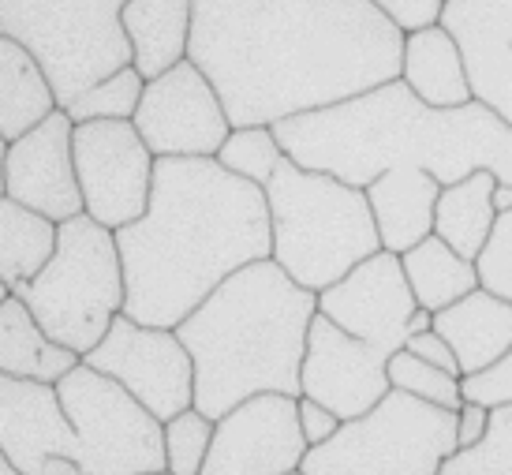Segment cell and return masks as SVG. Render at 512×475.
Listing matches in <instances>:
<instances>
[{"instance_id": "obj_31", "label": "cell", "mask_w": 512, "mask_h": 475, "mask_svg": "<svg viewBox=\"0 0 512 475\" xmlns=\"http://www.w3.org/2000/svg\"><path fill=\"white\" fill-rule=\"evenodd\" d=\"M389 386L412 393L419 401L438 404V408H449L456 412L464 404V389H460V375H449L434 363H427L423 356H415L408 348H397L389 356Z\"/></svg>"}, {"instance_id": "obj_19", "label": "cell", "mask_w": 512, "mask_h": 475, "mask_svg": "<svg viewBox=\"0 0 512 475\" xmlns=\"http://www.w3.org/2000/svg\"><path fill=\"white\" fill-rule=\"evenodd\" d=\"M441 180L415 161H397L367 184V202L374 210L378 240L385 251L404 255L415 244L434 236V210H438Z\"/></svg>"}, {"instance_id": "obj_15", "label": "cell", "mask_w": 512, "mask_h": 475, "mask_svg": "<svg viewBox=\"0 0 512 475\" xmlns=\"http://www.w3.org/2000/svg\"><path fill=\"white\" fill-rule=\"evenodd\" d=\"M389 389V352L352 337L326 315H314L299 371V397L326 404L341 419H356L367 416Z\"/></svg>"}, {"instance_id": "obj_2", "label": "cell", "mask_w": 512, "mask_h": 475, "mask_svg": "<svg viewBox=\"0 0 512 475\" xmlns=\"http://www.w3.org/2000/svg\"><path fill=\"white\" fill-rule=\"evenodd\" d=\"M124 262V315L176 330L221 281L270 259L266 188L217 158H157L150 206L116 229Z\"/></svg>"}, {"instance_id": "obj_42", "label": "cell", "mask_w": 512, "mask_h": 475, "mask_svg": "<svg viewBox=\"0 0 512 475\" xmlns=\"http://www.w3.org/2000/svg\"><path fill=\"white\" fill-rule=\"evenodd\" d=\"M8 139H4V135H0V195H4V165H8Z\"/></svg>"}, {"instance_id": "obj_7", "label": "cell", "mask_w": 512, "mask_h": 475, "mask_svg": "<svg viewBox=\"0 0 512 475\" xmlns=\"http://www.w3.org/2000/svg\"><path fill=\"white\" fill-rule=\"evenodd\" d=\"M128 0H0V27L45 68L64 109L98 79L131 64Z\"/></svg>"}, {"instance_id": "obj_18", "label": "cell", "mask_w": 512, "mask_h": 475, "mask_svg": "<svg viewBox=\"0 0 512 475\" xmlns=\"http://www.w3.org/2000/svg\"><path fill=\"white\" fill-rule=\"evenodd\" d=\"M441 27L464 53L475 101L512 124V0H445Z\"/></svg>"}, {"instance_id": "obj_3", "label": "cell", "mask_w": 512, "mask_h": 475, "mask_svg": "<svg viewBox=\"0 0 512 475\" xmlns=\"http://www.w3.org/2000/svg\"><path fill=\"white\" fill-rule=\"evenodd\" d=\"M285 154L303 169H318L356 188L374 176L415 161L445 184L475 169L512 184V124L490 113L483 101L460 109H427L400 79L326 109L288 116L273 124Z\"/></svg>"}, {"instance_id": "obj_27", "label": "cell", "mask_w": 512, "mask_h": 475, "mask_svg": "<svg viewBox=\"0 0 512 475\" xmlns=\"http://www.w3.org/2000/svg\"><path fill=\"white\" fill-rule=\"evenodd\" d=\"M57 221L30 210L23 202L0 195V277L8 288H19L23 281L38 277L45 262L57 251Z\"/></svg>"}, {"instance_id": "obj_36", "label": "cell", "mask_w": 512, "mask_h": 475, "mask_svg": "<svg viewBox=\"0 0 512 475\" xmlns=\"http://www.w3.org/2000/svg\"><path fill=\"white\" fill-rule=\"evenodd\" d=\"M344 419L333 412V408H326V404L311 401V397H299V431H303V438H307V446H322V442H329L333 434L341 431Z\"/></svg>"}, {"instance_id": "obj_41", "label": "cell", "mask_w": 512, "mask_h": 475, "mask_svg": "<svg viewBox=\"0 0 512 475\" xmlns=\"http://www.w3.org/2000/svg\"><path fill=\"white\" fill-rule=\"evenodd\" d=\"M494 210H498V217L512 210V184H505V180L494 184Z\"/></svg>"}, {"instance_id": "obj_33", "label": "cell", "mask_w": 512, "mask_h": 475, "mask_svg": "<svg viewBox=\"0 0 512 475\" xmlns=\"http://www.w3.org/2000/svg\"><path fill=\"white\" fill-rule=\"evenodd\" d=\"M475 270H479V285L512 303V210L498 217L494 236L486 240L483 255L475 259Z\"/></svg>"}, {"instance_id": "obj_23", "label": "cell", "mask_w": 512, "mask_h": 475, "mask_svg": "<svg viewBox=\"0 0 512 475\" xmlns=\"http://www.w3.org/2000/svg\"><path fill=\"white\" fill-rule=\"evenodd\" d=\"M79 360H83L79 352L57 345L42 330V322L15 292L0 303V371L4 375L38 378V382L57 386Z\"/></svg>"}, {"instance_id": "obj_1", "label": "cell", "mask_w": 512, "mask_h": 475, "mask_svg": "<svg viewBox=\"0 0 512 475\" xmlns=\"http://www.w3.org/2000/svg\"><path fill=\"white\" fill-rule=\"evenodd\" d=\"M404 30L370 0H195L191 49L232 128L277 124L400 79Z\"/></svg>"}, {"instance_id": "obj_44", "label": "cell", "mask_w": 512, "mask_h": 475, "mask_svg": "<svg viewBox=\"0 0 512 475\" xmlns=\"http://www.w3.org/2000/svg\"><path fill=\"white\" fill-rule=\"evenodd\" d=\"M8 296H12V288H8V281H4V277H0V303L8 300Z\"/></svg>"}, {"instance_id": "obj_37", "label": "cell", "mask_w": 512, "mask_h": 475, "mask_svg": "<svg viewBox=\"0 0 512 475\" xmlns=\"http://www.w3.org/2000/svg\"><path fill=\"white\" fill-rule=\"evenodd\" d=\"M408 352H415V356H423L427 363H434V367H441V371H449V375H460V363H456V352L449 348V341L441 337L438 330H427V333H412L408 337ZM464 378V375H460Z\"/></svg>"}, {"instance_id": "obj_47", "label": "cell", "mask_w": 512, "mask_h": 475, "mask_svg": "<svg viewBox=\"0 0 512 475\" xmlns=\"http://www.w3.org/2000/svg\"><path fill=\"white\" fill-rule=\"evenodd\" d=\"M0 38H4V27H0Z\"/></svg>"}, {"instance_id": "obj_46", "label": "cell", "mask_w": 512, "mask_h": 475, "mask_svg": "<svg viewBox=\"0 0 512 475\" xmlns=\"http://www.w3.org/2000/svg\"><path fill=\"white\" fill-rule=\"evenodd\" d=\"M288 475H303V472H288Z\"/></svg>"}, {"instance_id": "obj_8", "label": "cell", "mask_w": 512, "mask_h": 475, "mask_svg": "<svg viewBox=\"0 0 512 475\" xmlns=\"http://www.w3.org/2000/svg\"><path fill=\"white\" fill-rule=\"evenodd\" d=\"M456 449V412L389 389L367 416L344 419L341 431L311 446L303 475H438Z\"/></svg>"}, {"instance_id": "obj_29", "label": "cell", "mask_w": 512, "mask_h": 475, "mask_svg": "<svg viewBox=\"0 0 512 475\" xmlns=\"http://www.w3.org/2000/svg\"><path fill=\"white\" fill-rule=\"evenodd\" d=\"M143 90L146 79L135 64H128V68L98 79L94 87H86L79 98L64 105V113L72 116L75 124H83V120H131L139 101H143Z\"/></svg>"}, {"instance_id": "obj_20", "label": "cell", "mask_w": 512, "mask_h": 475, "mask_svg": "<svg viewBox=\"0 0 512 475\" xmlns=\"http://www.w3.org/2000/svg\"><path fill=\"white\" fill-rule=\"evenodd\" d=\"M434 330L456 352L460 375H479L486 367L505 360L512 348V303L490 288H475L464 300L449 303L434 315Z\"/></svg>"}, {"instance_id": "obj_43", "label": "cell", "mask_w": 512, "mask_h": 475, "mask_svg": "<svg viewBox=\"0 0 512 475\" xmlns=\"http://www.w3.org/2000/svg\"><path fill=\"white\" fill-rule=\"evenodd\" d=\"M0 475H23V472H19V468H15V464L8 461L4 453H0Z\"/></svg>"}, {"instance_id": "obj_13", "label": "cell", "mask_w": 512, "mask_h": 475, "mask_svg": "<svg viewBox=\"0 0 512 475\" xmlns=\"http://www.w3.org/2000/svg\"><path fill=\"white\" fill-rule=\"evenodd\" d=\"M299 431V397L255 393L217 419L199 475H288L307 457Z\"/></svg>"}, {"instance_id": "obj_21", "label": "cell", "mask_w": 512, "mask_h": 475, "mask_svg": "<svg viewBox=\"0 0 512 475\" xmlns=\"http://www.w3.org/2000/svg\"><path fill=\"white\" fill-rule=\"evenodd\" d=\"M400 83L412 90L427 109H460V105L475 101L464 53L441 23L404 34Z\"/></svg>"}, {"instance_id": "obj_6", "label": "cell", "mask_w": 512, "mask_h": 475, "mask_svg": "<svg viewBox=\"0 0 512 475\" xmlns=\"http://www.w3.org/2000/svg\"><path fill=\"white\" fill-rule=\"evenodd\" d=\"M42 330L57 345L86 356L109 333L116 315H124L128 285L116 232L90 214L68 217L57 229V251L38 277L15 288Z\"/></svg>"}, {"instance_id": "obj_11", "label": "cell", "mask_w": 512, "mask_h": 475, "mask_svg": "<svg viewBox=\"0 0 512 475\" xmlns=\"http://www.w3.org/2000/svg\"><path fill=\"white\" fill-rule=\"evenodd\" d=\"M83 363L116 378L161 423L195 408V360L176 330L116 315L109 333L86 352Z\"/></svg>"}, {"instance_id": "obj_5", "label": "cell", "mask_w": 512, "mask_h": 475, "mask_svg": "<svg viewBox=\"0 0 512 475\" xmlns=\"http://www.w3.org/2000/svg\"><path fill=\"white\" fill-rule=\"evenodd\" d=\"M266 202L273 232L270 259L311 292L329 288L382 251L367 188L303 169L288 154L266 184Z\"/></svg>"}, {"instance_id": "obj_4", "label": "cell", "mask_w": 512, "mask_h": 475, "mask_svg": "<svg viewBox=\"0 0 512 475\" xmlns=\"http://www.w3.org/2000/svg\"><path fill=\"white\" fill-rule=\"evenodd\" d=\"M318 292L258 259L206 296L176 326L195 360V408L221 419L255 393L299 397Z\"/></svg>"}, {"instance_id": "obj_24", "label": "cell", "mask_w": 512, "mask_h": 475, "mask_svg": "<svg viewBox=\"0 0 512 475\" xmlns=\"http://www.w3.org/2000/svg\"><path fill=\"white\" fill-rule=\"evenodd\" d=\"M57 109V94H53L45 68L34 60L27 45L4 34L0 38V135L15 143L19 135L38 128Z\"/></svg>"}, {"instance_id": "obj_16", "label": "cell", "mask_w": 512, "mask_h": 475, "mask_svg": "<svg viewBox=\"0 0 512 475\" xmlns=\"http://www.w3.org/2000/svg\"><path fill=\"white\" fill-rule=\"evenodd\" d=\"M72 135L75 120L64 109H57L38 128H30L8 146V165H4V195L38 210L57 225L83 214Z\"/></svg>"}, {"instance_id": "obj_14", "label": "cell", "mask_w": 512, "mask_h": 475, "mask_svg": "<svg viewBox=\"0 0 512 475\" xmlns=\"http://www.w3.org/2000/svg\"><path fill=\"white\" fill-rule=\"evenodd\" d=\"M415 307L419 303L408 285L404 262L385 247L318 292V315H326L359 341L378 345L389 356L408 345V318Z\"/></svg>"}, {"instance_id": "obj_35", "label": "cell", "mask_w": 512, "mask_h": 475, "mask_svg": "<svg viewBox=\"0 0 512 475\" xmlns=\"http://www.w3.org/2000/svg\"><path fill=\"white\" fill-rule=\"evenodd\" d=\"M370 4H374L389 23H397L404 34L441 23V8H445V0H370Z\"/></svg>"}, {"instance_id": "obj_22", "label": "cell", "mask_w": 512, "mask_h": 475, "mask_svg": "<svg viewBox=\"0 0 512 475\" xmlns=\"http://www.w3.org/2000/svg\"><path fill=\"white\" fill-rule=\"evenodd\" d=\"M120 19L131 42V64L143 79H157L187 60L195 0H128Z\"/></svg>"}, {"instance_id": "obj_10", "label": "cell", "mask_w": 512, "mask_h": 475, "mask_svg": "<svg viewBox=\"0 0 512 475\" xmlns=\"http://www.w3.org/2000/svg\"><path fill=\"white\" fill-rule=\"evenodd\" d=\"M75 173L83 191V214L105 229L139 221L154 191V150L131 120H83L75 124Z\"/></svg>"}, {"instance_id": "obj_32", "label": "cell", "mask_w": 512, "mask_h": 475, "mask_svg": "<svg viewBox=\"0 0 512 475\" xmlns=\"http://www.w3.org/2000/svg\"><path fill=\"white\" fill-rule=\"evenodd\" d=\"M214 427L217 419L202 416L199 408L165 419V468L172 475H199L214 442Z\"/></svg>"}, {"instance_id": "obj_45", "label": "cell", "mask_w": 512, "mask_h": 475, "mask_svg": "<svg viewBox=\"0 0 512 475\" xmlns=\"http://www.w3.org/2000/svg\"><path fill=\"white\" fill-rule=\"evenodd\" d=\"M143 475H172L169 468H161V472H143Z\"/></svg>"}, {"instance_id": "obj_17", "label": "cell", "mask_w": 512, "mask_h": 475, "mask_svg": "<svg viewBox=\"0 0 512 475\" xmlns=\"http://www.w3.org/2000/svg\"><path fill=\"white\" fill-rule=\"evenodd\" d=\"M0 453L23 475H38L49 457L79 461V434L53 382L0 371Z\"/></svg>"}, {"instance_id": "obj_9", "label": "cell", "mask_w": 512, "mask_h": 475, "mask_svg": "<svg viewBox=\"0 0 512 475\" xmlns=\"http://www.w3.org/2000/svg\"><path fill=\"white\" fill-rule=\"evenodd\" d=\"M68 423L79 434V464L94 475H143L165 468V423L116 378L75 363L57 382Z\"/></svg>"}, {"instance_id": "obj_38", "label": "cell", "mask_w": 512, "mask_h": 475, "mask_svg": "<svg viewBox=\"0 0 512 475\" xmlns=\"http://www.w3.org/2000/svg\"><path fill=\"white\" fill-rule=\"evenodd\" d=\"M490 427V408L479 401H464L456 408V449H468L486 438Z\"/></svg>"}, {"instance_id": "obj_12", "label": "cell", "mask_w": 512, "mask_h": 475, "mask_svg": "<svg viewBox=\"0 0 512 475\" xmlns=\"http://www.w3.org/2000/svg\"><path fill=\"white\" fill-rule=\"evenodd\" d=\"M131 124L154 158H217L232 131L225 101L195 60H180L157 79H146Z\"/></svg>"}, {"instance_id": "obj_26", "label": "cell", "mask_w": 512, "mask_h": 475, "mask_svg": "<svg viewBox=\"0 0 512 475\" xmlns=\"http://www.w3.org/2000/svg\"><path fill=\"white\" fill-rule=\"evenodd\" d=\"M400 262H404L408 285H412V292H415V303L434 311V315L479 288L475 262L464 259V255H456L441 236H427L423 244H415L412 251H404Z\"/></svg>"}, {"instance_id": "obj_25", "label": "cell", "mask_w": 512, "mask_h": 475, "mask_svg": "<svg viewBox=\"0 0 512 475\" xmlns=\"http://www.w3.org/2000/svg\"><path fill=\"white\" fill-rule=\"evenodd\" d=\"M494 184L498 176L490 169H475L471 176L445 184L434 210V236H441L464 259H479L486 240L494 236L498 210H494Z\"/></svg>"}, {"instance_id": "obj_28", "label": "cell", "mask_w": 512, "mask_h": 475, "mask_svg": "<svg viewBox=\"0 0 512 475\" xmlns=\"http://www.w3.org/2000/svg\"><path fill=\"white\" fill-rule=\"evenodd\" d=\"M217 161L225 165L228 173L266 188L270 176L277 173V165L285 161V146L277 139L273 124H247V128L228 131V139L217 150Z\"/></svg>"}, {"instance_id": "obj_30", "label": "cell", "mask_w": 512, "mask_h": 475, "mask_svg": "<svg viewBox=\"0 0 512 475\" xmlns=\"http://www.w3.org/2000/svg\"><path fill=\"white\" fill-rule=\"evenodd\" d=\"M438 475H512V404H494L483 442L453 449Z\"/></svg>"}, {"instance_id": "obj_34", "label": "cell", "mask_w": 512, "mask_h": 475, "mask_svg": "<svg viewBox=\"0 0 512 475\" xmlns=\"http://www.w3.org/2000/svg\"><path fill=\"white\" fill-rule=\"evenodd\" d=\"M460 389H464V401H479L486 408L494 404H512V348L505 360H498L494 367H486L479 375L460 378Z\"/></svg>"}, {"instance_id": "obj_39", "label": "cell", "mask_w": 512, "mask_h": 475, "mask_svg": "<svg viewBox=\"0 0 512 475\" xmlns=\"http://www.w3.org/2000/svg\"><path fill=\"white\" fill-rule=\"evenodd\" d=\"M38 475H94V472H86V468L75 461V457H49V461L42 464V472H38Z\"/></svg>"}, {"instance_id": "obj_40", "label": "cell", "mask_w": 512, "mask_h": 475, "mask_svg": "<svg viewBox=\"0 0 512 475\" xmlns=\"http://www.w3.org/2000/svg\"><path fill=\"white\" fill-rule=\"evenodd\" d=\"M427 330H434V311L415 307L412 318H408V333H427Z\"/></svg>"}]
</instances>
